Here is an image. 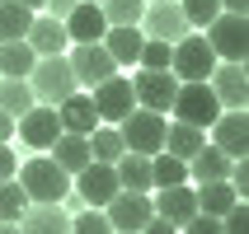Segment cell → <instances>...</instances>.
<instances>
[{
    "label": "cell",
    "instance_id": "6da1fadb",
    "mask_svg": "<svg viewBox=\"0 0 249 234\" xmlns=\"http://www.w3.org/2000/svg\"><path fill=\"white\" fill-rule=\"evenodd\" d=\"M14 183L24 187L28 206H56V202H66V192H71V173H66V169H56L47 155L19 164V178H14Z\"/></svg>",
    "mask_w": 249,
    "mask_h": 234
},
{
    "label": "cell",
    "instance_id": "7a4b0ae2",
    "mask_svg": "<svg viewBox=\"0 0 249 234\" xmlns=\"http://www.w3.org/2000/svg\"><path fill=\"white\" fill-rule=\"evenodd\" d=\"M165 112H146V108H132L123 117V122H118V136H123V150L127 155H146V159H151V155H160L165 150Z\"/></svg>",
    "mask_w": 249,
    "mask_h": 234
},
{
    "label": "cell",
    "instance_id": "3957f363",
    "mask_svg": "<svg viewBox=\"0 0 249 234\" xmlns=\"http://www.w3.org/2000/svg\"><path fill=\"white\" fill-rule=\"evenodd\" d=\"M28 89H33V98H38V103L56 108L61 98L75 94L71 61H66V56H38V61H33V70H28Z\"/></svg>",
    "mask_w": 249,
    "mask_h": 234
},
{
    "label": "cell",
    "instance_id": "277c9868",
    "mask_svg": "<svg viewBox=\"0 0 249 234\" xmlns=\"http://www.w3.org/2000/svg\"><path fill=\"white\" fill-rule=\"evenodd\" d=\"M212 70H216V56H212V47H207V38H202V33H188V38L174 42L169 75H174L179 84H202Z\"/></svg>",
    "mask_w": 249,
    "mask_h": 234
},
{
    "label": "cell",
    "instance_id": "5b68a950",
    "mask_svg": "<svg viewBox=\"0 0 249 234\" xmlns=\"http://www.w3.org/2000/svg\"><path fill=\"white\" fill-rule=\"evenodd\" d=\"M169 112H174V122H188V126H197V131H207V126L221 117V103L212 94V84L202 80V84H179Z\"/></svg>",
    "mask_w": 249,
    "mask_h": 234
},
{
    "label": "cell",
    "instance_id": "8992f818",
    "mask_svg": "<svg viewBox=\"0 0 249 234\" xmlns=\"http://www.w3.org/2000/svg\"><path fill=\"white\" fill-rule=\"evenodd\" d=\"M207 47L216 61H235V66H245L249 56V24L240 19V14H216L207 24Z\"/></svg>",
    "mask_w": 249,
    "mask_h": 234
},
{
    "label": "cell",
    "instance_id": "52a82bcc",
    "mask_svg": "<svg viewBox=\"0 0 249 234\" xmlns=\"http://www.w3.org/2000/svg\"><path fill=\"white\" fill-rule=\"evenodd\" d=\"M66 61H71V75H75V89H94L108 75H118L113 56L104 52V42H75L66 52Z\"/></svg>",
    "mask_w": 249,
    "mask_h": 234
},
{
    "label": "cell",
    "instance_id": "ba28073f",
    "mask_svg": "<svg viewBox=\"0 0 249 234\" xmlns=\"http://www.w3.org/2000/svg\"><path fill=\"white\" fill-rule=\"evenodd\" d=\"M89 103H94L99 122L118 126V122L127 117V112L137 108V94H132V80H127V75H108L104 84H94V89H89Z\"/></svg>",
    "mask_w": 249,
    "mask_h": 234
},
{
    "label": "cell",
    "instance_id": "9c48e42d",
    "mask_svg": "<svg viewBox=\"0 0 249 234\" xmlns=\"http://www.w3.org/2000/svg\"><path fill=\"white\" fill-rule=\"evenodd\" d=\"M137 28L146 33V38H155V42H169V47H174L179 38H188V33H193V28H188V19H183V10H179V0H160V5H146Z\"/></svg>",
    "mask_w": 249,
    "mask_h": 234
},
{
    "label": "cell",
    "instance_id": "30bf717a",
    "mask_svg": "<svg viewBox=\"0 0 249 234\" xmlns=\"http://www.w3.org/2000/svg\"><path fill=\"white\" fill-rule=\"evenodd\" d=\"M104 216H108L113 234H141V230H146V220L155 216L151 192H118L108 206H104Z\"/></svg>",
    "mask_w": 249,
    "mask_h": 234
},
{
    "label": "cell",
    "instance_id": "8fae6325",
    "mask_svg": "<svg viewBox=\"0 0 249 234\" xmlns=\"http://www.w3.org/2000/svg\"><path fill=\"white\" fill-rule=\"evenodd\" d=\"M207 131H212L207 145H216L226 159H245L249 155V117H245V108H226Z\"/></svg>",
    "mask_w": 249,
    "mask_h": 234
},
{
    "label": "cell",
    "instance_id": "7c38bea8",
    "mask_svg": "<svg viewBox=\"0 0 249 234\" xmlns=\"http://www.w3.org/2000/svg\"><path fill=\"white\" fill-rule=\"evenodd\" d=\"M132 94H137V108H146V112H169V103H174V94H179V80H174L169 70H137Z\"/></svg>",
    "mask_w": 249,
    "mask_h": 234
},
{
    "label": "cell",
    "instance_id": "4fadbf2b",
    "mask_svg": "<svg viewBox=\"0 0 249 234\" xmlns=\"http://www.w3.org/2000/svg\"><path fill=\"white\" fill-rule=\"evenodd\" d=\"M75 178H80V183H75V187H80V202H85V206H94V211H104L113 197L123 192V187H118V173H113V164H99V159H89V164H85Z\"/></svg>",
    "mask_w": 249,
    "mask_h": 234
},
{
    "label": "cell",
    "instance_id": "5bb4252c",
    "mask_svg": "<svg viewBox=\"0 0 249 234\" xmlns=\"http://www.w3.org/2000/svg\"><path fill=\"white\" fill-rule=\"evenodd\" d=\"M207 84H212V94H216V103H221V112L249 103V75H245V66H235V61H216V70L207 75Z\"/></svg>",
    "mask_w": 249,
    "mask_h": 234
},
{
    "label": "cell",
    "instance_id": "9a60e30c",
    "mask_svg": "<svg viewBox=\"0 0 249 234\" xmlns=\"http://www.w3.org/2000/svg\"><path fill=\"white\" fill-rule=\"evenodd\" d=\"M19 136H24V145H33V150H52V140L61 136V117H56V108L33 103V108L19 117Z\"/></svg>",
    "mask_w": 249,
    "mask_h": 234
},
{
    "label": "cell",
    "instance_id": "2e32d148",
    "mask_svg": "<svg viewBox=\"0 0 249 234\" xmlns=\"http://www.w3.org/2000/svg\"><path fill=\"white\" fill-rule=\"evenodd\" d=\"M28 47H33V56H66L71 38H66V24L61 19H52V14H33V24H28Z\"/></svg>",
    "mask_w": 249,
    "mask_h": 234
},
{
    "label": "cell",
    "instance_id": "e0dca14e",
    "mask_svg": "<svg viewBox=\"0 0 249 234\" xmlns=\"http://www.w3.org/2000/svg\"><path fill=\"white\" fill-rule=\"evenodd\" d=\"M155 216H165L169 225H183L197 216V192L188 187V183H179V187H155Z\"/></svg>",
    "mask_w": 249,
    "mask_h": 234
},
{
    "label": "cell",
    "instance_id": "ac0fdd59",
    "mask_svg": "<svg viewBox=\"0 0 249 234\" xmlns=\"http://www.w3.org/2000/svg\"><path fill=\"white\" fill-rule=\"evenodd\" d=\"M61 24H66V38H71V42H104V33H108L104 10H99V5H89V0H80V5L61 19Z\"/></svg>",
    "mask_w": 249,
    "mask_h": 234
},
{
    "label": "cell",
    "instance_id": "d6986e66",
    "mask_svg": "<svg viewBox=\"0 0 249 234\" xmlns=\"http://www.w3.org/2000/svg\"><path fill=\"white\" fill-rule=\"evenodd\" d=\"M56 117H61V131H71V136H89V131L99 126L94 103H89V94H80V89L56 103Z\"/></svg>",
    "mask_w": 249,
    "mask_h": 234
},
{
    "label": "cell",
    "instance_id": "ffe728a7",
    "mask_svg": "<svg viewBox=\"0 0 249 234\" xmlns=\"http://www.w3.org/2000/svg\"><path fill=\"white\" fill-rule=\"evenodd\" d=\"M19 234H71V216L56 206H28L19 216Z\"/></svg>",
    "mask_w": 249,
    "mask_h": 234
},
{
    "label": "cell",
    "instance_id": "44dd1931",
    "mask_svg": "<svg viewBox=\"0 0 249 234\" xmlns=\"http://www.w3.org/2000/svg\"><path fill=\"white\" fill-rule=\"evenodd\" d=\"M141 42H146L141 28H108V33H104V52L113 56V66H137Z\"/></svg>",
    "mask_w": 249,
    "mask_h": 234
},
{
    "label": "cell",
    "instance_id": "7402d4cb",
    "mask_svg": "<svg viewBox=\"0 0 249 234\" xmlns=\"http://www.w3.org/2000/svg\"><path fill=\"white\" fill-rule=\"evenodd\" d=\"M56 169H66V173H80L85 164H89V140L85 136H71V131H61V136L52 140V155H47Z\"/></svg>",
    "mask_w": 249,
    "mask_h": 234
},
{
    "label": "cell",
    "instance_id": "603a6c76",
    "mask_svg": "<svg viewBox=\"0 0 249 234\" xmlns=\"http://www.w3.org/2000/svg\"><path fill=\"white\" fill-rule=\"evenodd\" d=\"M226 173H231V159H226L216 145H202V150L188 159V178L193 183H226Z\"/></svg>",
    "mask_w": 249,
    "mask_h": 234
},
{
    "label": "cell",
    "instance_id": "cb8c5ba5",
    "mask_svg": "<svg viewBox=\"0 0 249 234\" xmlns=\"http://www.w3.org/2000/svg\"><path fill=\"white\" fill-rule=\"evenodd\" d=\"M202 145H207V140H202L197 126H188V122H169L165 126V155H174V159H183V164H188Z\"/></svg>",
    "mask_w": 249,
    "mask_h": 234
},
{
    "label": "cell",
    "instance_id": "d4e9b609",
    "mask_svg": "<svg viewBox=\"0 0 249 234\" xmlns=\"http://www.w3.org/2000/svg\"><path fill=\"white\" fill-rule=\"evenodd\" d=\"M113 173H118V187L123 192H151V159L146 155H123L113 164Z\"/></svg>",
    "mask_w": 249,
    "mask_h": 234
},
{
    "label": "cell",
    "instance_id": "484cf974",
    "mask_svg": "<svg viewBox=\"0 0 249 234\" xmlns=\"http://www.w3.org/2000/svg\"><path fill=\"white\" fill-rule=\"evenodd\" d=\"M193 192H197V216H216V220H221L226 211L240 202L231 183H197Z\"/></svg>",
    "mask_w": 249,
    "mask_h": 234
},
{
    "label": "cell",
    "instance_id": "4316f807",
    "mask_svg": "<svg viewBox=\"0 0 249 234\" xmlns=\"http://www.w3.org/2000/svg\"><path fill=\"white\" fill-rule=\"evenodd\" d=\"M33 47L28 42H0V80H28L33 70Z\"/></svg>",
    "mask_w": 249,
    "mask_h": 234
},
{
    "label": "cell",
    "instance_id": "83f0119b",
    "mask_svg": "<svg viewBox=\"0 0 249 234\" xmlns=\"http://www.w3.org/2000/svg\"><path fill=\"white\" fill-rule=\"evenodd\" d=\"M85 140H89V159H99V164H118V159L127 155V150H123V136H118V126H104V122H99Z\"/></svg>",
    "mask_w": 249,
    "mask_h": 234
},
{
    "label": "cell",
    "instance_id": "f1b7e54d",
    "mask_svg": "<svg viewBox=\"0 0 249 234\" xmlns=\"http://www.w3.org/2000/svg\"><path fill=\"white\" fill-rule=\"evenodd\" d=\"M28 24H33V10H24L19 0H0V42H24Z\"/></svg>",
    "mask_w": 249,
    "mask_h": 234
},
{
    "label": "cell",
    "instance_id": "f546056e",
    "mask_svg": "<svg viewBox=\"0 0 249 234\" xmlns=\"http://www.w3.org/2000/svg\"><path fill=\"white\" fill-rule=\"evenodd\" d=\"M33 103H38V98H33L28 80H0V112H5V117H14V122H19Z\"/></svg>",
    "mask_w": 249,
    "mask_h": 234
},
{
    "label": "cell",
    "instance_id": "4dcf8cb0",
    "mask_svg": "<svg viewBox=\"0 0 249 234\" xmlns=\"http://www.w3.org/2000/svg\"><path fill=\"white\" fill-rule=\"evenodd\" d=\"M179 183H188V164L165 150L151 155V187H179Z\"/></svg>",
    "mask_w": 249,
    "mask_h": 234
},
{
    "label": "cell",
    "instance_id": "1f68e13d",
    "mask_svg": "<svg viewBox=\"0 0 249 234\" xmlns=\"http://www.w3.org/2000/svg\"><path fill=\"white\" fill-rule=\"evenodd\" d=\"M108 28H137L141 24V10H146V0H104L99 5Z\"/></svg>",
    "mask_w": 249,
    "mask_h": 234
},
{
    "label": "cell",
    "instance_id": "d6a6232c",
    "mask_svg": "<svg viewBox=\"0 0 249 234\" xmlns=\"http://www.w3.org/2000/svg\"><path fill=\"white\" fill-rule=\"evenodd\" d=\"M28 211V197H24V187L14 178H5L0 183V225H19V216Z\"/></svg>",
    "mask_w": 249,
    "mask_h": 234
},
{
    "label": "cell",
    "instance_id": "836d02e7",
    "mask_svg": "<svg viewBox=\"0 0 249 234\" xmlns=\"http://www.w3.org/2000/svg\"><path fill=\"white\" fill-rule=\"evenodd\" d=\"M169 56H174V47H169V42H155V38H146V42H141L137 66H141V70H169Z\"/></svg>",
    "mask_w": 249,
    "mask_h": 234
},
{
    "label": "cell",
    "instance_id": "e575fe53",
    "mask_svg": "<svg viewBox=\"0 0 249 234\" xmlns=\"http://www.w3.org/2000/svg\"><path fill=\"white\" fill-rule=\"evenodd\" d=\"M179 10H183V19H188V28H207L216 14H221V5L216 0H179Z\"/></svg>",
    "mask_w": 249,
    "mask_h": 234
},
{
    "label": "cell",
    "instance_id": "d590c367",
    "mask_svg": "<svg viewBox=\"0 0 249 234\" xmlns=\"http://www.w3.org/2000/svg\"><path fill=\"white\" fill-rule=\"evenodd\" d=\"M71 234H113V225H108V216H104V211H85V216H75V220H71Z\"/></svg>",
    "mask_w": 249,
    "mask_h": 234
},
{
    "label": "cell",
    "instance_id": "8d00e7d4",
    "mask_svg": "<svg viewBox=\"0 0 249 234\" xmlns=\"http://www.w3.org/2000/svg\"><path fill=\"white\" fill-rule=\"evenodd\" d=\"M221 234H249V206L235 202V206L221 216Z\"/></svg>",
    "mask_w": 249,
    "mask_h": 234
},
{
    "label": "cell",
    "instance_id": "74e56055",
    "mask_svg": "<svg viewBox=\"0 0 249 234\" xmlns=\"http://www.w3.org/2000/svg\"><path fill=\"white\" fill-rule=\"evenodd\" d=\"M179 234H221V220L216 216H193V220H183Z\"/></svg>",
    "mask_w": 249,
    "mask_h": 234
},
{
    "label": "cell",
    "instance_id": "f35d334b",
    "mask_svg": "<svg viewBox=\"0 0 249 234\" xmlns=\"http://www.w3.org/2000/svg\"><path fill=\"white\" fill-rule=\"evenodd\" d=\"M14 173H19V164H14V150H10V145H0V183L14 178Z\"/></svg>",
    "mask_w": 249,
    "mask_h": 234
},
{
    "label": "cell",
    "instance_id": "ab89813d",
    "mask_svg": "<svg viewBox=\"0 0 249 234\" xmlns=\"http://www.w3.org/2000/svg\"><path fill=\"white\" fill-rule=\"evenodd\" d=\"M141 234H179V225H169L165 216H151V220H146V230Z\"/></svg>",
    "mask_w": 249,
    "mask_h": 234
},
{
    "label": "cell",
    "instance_id": "60d3db41",
    "mask_svg": "<svg viewBox=\"0 0 249 234\" xmlns=\"http://www.w3.org/2000/svg\"><path fill=\"white\" fill-rule=\"evenodd\" d=\"M75 5H80V0H47V5H42V10L52 14V19H66V14L75 10Z\"/></svg>",
    "mask_w": 249,
    "mask_h": 234
},
{
    "label": "cell",
    "instance_id": "b9f144b4",
    "mask_svg": "<svg viewBox=\"0 0 249 234\" xmlns=\"http://www.w3.org/2000/svg\"><path fill=\"white\" fill-rule=\"evenodd\" d=\"M216 5H221V14H240V19L249 14V0H216Z\"/></svg>",
    "mask_w": 249,
    "mask_h": 234
},
{
    "label": "cell",
    "instance_id": "7bdbcfd3",
    "mask_svg": "<svg viewBox=\"0 0 249 234\" xmlns=\"http://www.w3.org/2000/svg\"><path fill=\"white\" fill-rule=\"evenodd\" d=\"M10 136H14V117L0 112V145H10Z\"/></svg>",
    "mask_w": 249,
    "mask_h": 234
},
{
    "label": "cell",
    "instance_id": "ee69618b",
    "mask_svg": "<svg viewBox=\"0 0 249 234\" xmlns=\"http://www.w3.org/2000/svg\"><path fill=\"white\" fill-rule=\"evenodd\" d=\"M19 5H24V10H33V14H38L42 5H47V0H19Z\"/></svg>",
    "mask_w": 249,
    "mask_h": 234
},
{
    "label": "cell",
    "instance_id": "f6af8a7d",
    "mask_svg": "<svg viewBox=\"0 0 249 234\" xmlns=\"http://www.w3.org/2000/svg\"><path fill=\"white\" fill-rule=\"evenodd\" d=\"M0 234H19V225H0Z\"/></svg>",
    "mask_w": 249,
    "mask_h": 234
},
{
    "label": "cell",
    "instance_id": "bcb514c9",
    "mask_svg": "<svg viewBox=\"0 0 249 234\" xmlns=\"http://www.w3.org/2000/svg\"><path fill=\"white\" fill-rule=\"evenodd\" d=\"M89 5H104V0H89Z\"/></svg>",
    "mask_w": 249,
    "mask_h": 234
},
{
    "label": "cell",
    "instance_id": "7dc6e473",
    "mask_svg": "<svg viewBox=\"0 0 249 234\" xmlns=\"http://www.w3.org/2000/svg\"><path fill=\"white\" fill-rule=\"evenodd\" d=\"M146 5H160V0H146Z\"/></svg>",
    "mask_w": 249,
    "mask_h": 234
}]
</instances>
